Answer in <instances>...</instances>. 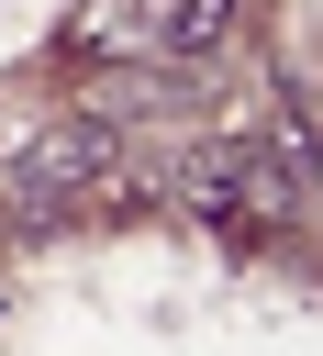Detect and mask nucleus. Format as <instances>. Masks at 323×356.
<instances>
[{
  "label": "nucleus",
  "instance_id": "nucleus-1",
  "mask_svg": "<svg viewBox=\"0 0 323 356\" xmlns=\"http://www.w3.org/2000/svg\"><path fill=\"white\" fill-rule=\"evenodd\" d=\"M178 200L223 211V222H301L312 211V145L290 122V145H200L178 156Z\"/></svg>",
  "mask_w": 323,
  "mask_h": 356
},
{
  "label": "nucleus",
  "instance_id": "nucleus-2",
  "mask_svg": "<svg viewBox=\"0 0 323 356\" xmlns=\"http://www.w3.org/2000/svg\"><path fill=\"white\" fill-rule=\"evenodd\" d=\"M100 178H111V134H100V111L67 122V134H45V145L22 156V189H33V200H78V189H100Z\"/></svg>",
  "mask_w": 323,
  "mask_h": 356
},
{
  "label": "nucleus",
  "instance_id": "nucleus-3",
  "mask_svg": "<svg viewBox=\"0 0 323 356\" xmlns=\"http://www.w3.org/2000/svg\"><path fill=\"white\" fill-rule=\"evenodd\" d=\"M145 33H156V56H212V44L234 33V0H167Z\"/></svg>",
  "mask_w": 323,
  "mask_h": 356
}]
</instances>
